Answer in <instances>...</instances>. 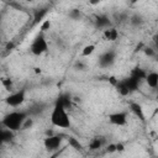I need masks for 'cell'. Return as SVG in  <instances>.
<instances>
[{
    "instance_id": "6da1fadb",
    "label": "cell",
    "mask_w": 158,
    "mask_h": 158,
    "mask_svg": "<svg viewBox=\"0 0 158 158\" xmlns=\"http://www.w3.org/2000/svg\"><path fill=\"white\" fill-rule=\"evenodd\" d=\"M51 123L56 127H59V128H69L72 122H70V118H69V115L67 112V109L65 106L62 104V101L59 99H57L53 109H52V112H51Z\"/></svg>"
},
{
    "instance_id": "7a4b0ae2",
    "label": "cell",
    "mask_w": 158,
    "mask_h": 158,
    "mask_svg": "<svg viewBox=\"0 0 158 158\" xmlns=\"http://www.w3.org/2000/svg\"><path fill=\"white\" fill-rule=\"evenodd\" d=\"M28 112L27 111H11L9 114H6L1 121V125L6 128H10L12 131H20L25 120L28 117Z\"/></svg>"
},
{
    "instance_id": "3957f363",
    "label": "cell",
    "mask_w": 158,
    "mask_h": 158,
    "mask_svg": "<svg viewBox=\"0 0 158 158\" xmlns=\"http://www.w3.org/2000/svg\"><path fill=\"white\" fill-rule=\"evenodd\" d=\"M48 51V43L44 37V32H41L33 38V41L30 44V52L35 56H42Z\"/></svg>"
},
{
    "instance_id": "277c9868",
    "label": "cell",
    "mask_w": 158,
    "mask_h": 158,
    "mask_svg": "<svg viewBox=\"0 0 158 158\" xmlns=\"http://www.w3.org/2000/svg\"><path fill=\"white\" fill-rule=\"evenodd\" d=\"M26 100V91L25 89H21V90H17V91H14L11 93L10 95H7L5 98V102L11 106V107H17L20 105H22Z\"/></svg>"
},
{
    "instance_id": "5b68a950",
    "label": "cell",
    "mask_w": 158,
    "mask_h": 158,
    "mask_svg": "<svg viewBox=\"0 0 158 158\" xmlns=\"http://www.w3.org/2000/svg\"><path fill=\"white\" fill-rule=\"evenodd\" d=\"M115 62H116V52L114 49H107L102 52L98 59V64L100 68H110L114 65Z\"/></svg>"
},
{
    "instance_id": "8992f818",
    "label": "cell",
    "mask_w": 158,
    "mask_h": 158,
    "mask_svg": "<svg viewBox=\"0 0 158 158\" xmlns=\"http://www.w3.org/2000/svg\"><path fill=\"white\" fill-rule=\"evenodd\" d=\"M109 122L115 126H125L127 123V112L126 111H116L111 112L107 116Z\"/></svg>"
},
{
    "instance_id": "52a82bcc",
    "label": "cell",
    "mask_w": 158,
    "mask_h": 158,
    "mask_svg": "<svg viewBox=\"0 0 158 158\" xmlns=\"http://www.w3.org/2000/svg\"><path fill=\"white\" fill-rule=\"evenodd\" d=\"M60 144H62V137L59 135L46 136V138L43 139V146L47 151H56L60 147Z\"/></svg>"
},
{
    "instance_id": "ba28073f",
    "label": "cell",
    "mask_w": 158,
    "mask_h": 158,
    "mask_svg": "<svg viewBox=\"0 0 158 158\" xmlns=\"http://www.w3.org/2000/svg\"><path fill=\"white\" fill-rule=\"evenodd\" d=\"M94 25H95V27L96 28H99V30H106L107 27H110L111 26V20L109 19V16H106V15H98L96 17H95V20H94Z\"/></svg>"
},
{
    "instance_id": "9c48e42d",
    "label": "cell",
    "mask_w": 158,
    "mask_h": 158,
    "mask_svg": "<svg viewBox=\"0 0 158 158\" xmlns=\"http://www.w3.org/2000/svg\"><path fill=\"white\" fill-rule=\"evenodd\" d=\"M102 37L109 42H115L118 38V31H117L116 27L110 26V27H107L106 30L102 31Z\"/></svg>"
},
{
    "instance_id": "30bf717a",
    "label": "cell",
    "mask_w": 158,
    "mask_h": 158,
    "mask_svg": "<svg viewBox=\"0 0 158 158\" xmlns=\"http://www.w3.org/2000/svg\"><path fill=\"white\" fill-rule=\"evenodd\" d=\"M123 81L126 83V85H127V88L130 89V91L131 93H133V91H136L137 89H138V86H139V84H141V79H138V78H136L135 75H130V77H127V78H125L123 79Z\"/></svg>"
},
{
    "instance_id": "8fae6325",
    "label": "cell",
    "mask_w": 158,
    "mask_h": 158,
    "mask_svg": "<svg viewBox=\"0 0 158 158\" xmlns=\"http://www.w3.org/2000/svg\"><path fill=\"white\" fill-rule=\"evenodd\" d=\"M144 81H146V84L149 88L156 89L158 86V72H149V73H147V75L144 78Z\"/></svg>"
},
{
    "instance_id": "7c38bea8",
    "label": "cell",
    "mask_w": 158,
    "mask_h": 158,
    "mask_svg": "<svg viewBox=\"0 0 158 158\" xmlns=\"http://www.w3.org/2000/svg\"><path fill=\"white\" fill-rule=\"evenodd\" d=\"M104 144H105L104 137H101V136H95V137H93V138L90 139V142H89V149H90V151H96V149H100Z\"/></svg>"
},
{
    "instance_id": "4fadbf2b",
    "label": "cell",
    "mask_w": 158,
    "mask_h": 158,
    "mask_svg": "<svg viewBox=\"0 0 158 158\" xmlns=\"http://www.w3.org/2000/svg\"><path fill=\"white\" fill-rule=\"evenodd\" d=\"M130 110H131V111L135 114V116L138 117L141 121H144V120H146L143 109H142V106H141L138 102H130Z\"/></svg>"
},
{
    "instance_id": "5bb4252c",
    "label": "cell",
    "mask_w": 158,
    "mask_h": 158,
    "mask_svg": "<svg viewBox=\"0 0 158 158\" xmlns=\"http://www.w3.org/2000/svg\"><path fill=\"white\" fill-rule=\"evenodd\" d=\"M115 89H116L117 94H120L121 96H128V95L131 94V91H130V89L127 88V85H126V83L123 81V79H122V80H118V83L115 85Z\"/></svg>"
},
{
    "instance_id": "9a60e30c",
    "label": "cell",
    "mask_w": 158,
    "mask_h": 158,
    "mask_svg": "<svg viewBox=\"0 0 158 158\" xmlns=\"http://www.w3.org/2000/svg\"><path fill=\"white\" fill-rule=\"evenodd\" d=\"M14 133H15V131H12V130L6 128V127L2 126V128L0 131V138H1L2 142H10L14 138V136H15Z\"/></svg>"
},
{
    "instance_id": "2e32d148",
    "label": "cell",
    "mask_w": 158,
    "mask_h": 158,
    "mask_svg": "<svg viewBox=\"0 0 158 158\" xmlns=\"http://www.w3.org/2000/svg\"><path fill=\"white\" fill-rule=\"evenodd\" d=\"M128 22H130L133 27H138V26H142V25H143L144 19H143L141 15H138V14H133L132 16H130Z\"/></svg>"
},
{
    "instance_id": "e0dca14e",
    "label": "cell",
    "mask_w": 158,
    "mask_h": 158,
    "mask_svg": "<svg viewBox=\"0 0 158 158\" xmlns=\"http://www.w3.org/2000/svg\"><path fill=\"white\" fill-rule=\"evenodd\" d=\"M68 143H69V146H70L72 148H74V149H77V151H81V149H83V144L79 142V139H77V138L73 137V136H69V137H68Z\"/></svg>"
},
{
    "instance_id": "ac0fdd59",
    "label": "cell",
    "mask_w": 158,
    "mask_h": 158,
    "mask_svg": "<svg viewBox=\"0 0 158 158\" xmlns=\"http://www.w3.org/2000/svg\"><path fill=\"white\" fill-rule=\"evenodd\" d=\"M68 16H69V19H72L74 21H78V20L81 19L83 15H81V11L79 9H70L69 12H68Z\"/></svg>"
},
{
    "instance_id": "d6986e66",
    "label": "cell",
    "mask_w": 158,
    "mask_h": 158,
    "mask_svg": "<svg viewBox=\"0 0 158 158\" xmlns=\"http://www.w3.org/2000/svg\"><path fill=\"white\" fill-rule=\"evenodd\" d=\"M95 44H86L83 49H81V56L83 57H89V56H91L94 52H95Z\"/></svg>"
},
{
    "instance_id": "ffe728a7",
    "label": "cell",
    "mask_w": 158,
    "mask_h": 158,
    "mask_svg": "<svg viewBox=\"0 0 158 158\" xmlns=\"http://www.w3.org/2000/svg\"><path fill=\"white\" fill-rule=\"evenodd\" d=\"M131 74L135 75L136 78L141 79V80H143V79L146 78V75H147V73H146L143 69H141V68H135V69L131 72Z\"/></svg>"
},
{
    "instance_id": "44dd1931",
    "label": "cell",
    "mask_w": 158,
    "mask_h": 158,
    "mask_svg": "<svg viewBox=\"0 0 158 158\" xmlns=\"http://www.w3.org/2000/svg\"><path fill=\"white\" fill-rule=\"evenodd\" d=\"M1 84H2V86H4L5 89L12 91V89H14V83H12V80H11L10 78H4V79L1 80Z\"/></svg>"
},
{
    "instance_id": "7402d4cb",
    "label": "cell",
    "mask_w": 158,
    "mask_h": 158,
    "mask_svg": "<svg viewBox=\"0 0 158 158\" xmlns=\"http://www.w3.org/2000/svg\"><path fill=\"white\" fill-rule=\"evenodd\" d=\"M58 99L62 101V104L65 106V109H67V110L72 106V101H70V98H69L68 95H60Z\"/></svg>"
},
{
    "instance_id": "603a6c76",
    "label": "cell",
    "mask_w": 158,
    "mask_h": 158,
    "mask_svg": "<svg viewBox=\"0 0 158 158\" xmlns=\"http://www.w3.org/2000/svg\"><path fill=\"white\" fill-rule=\"evenodd\" d=\"M32 126H33V118L28 116V117L25 120V122H23V125H22L21 130H28V128H31Z\"/></svg>"
},
{
    "instance_id": "cb8c5ba5",
    "label": "cell",
    "mask_w": 158,
    "mask_h": 158,
    "mask_svg": "<svg viewBox=\"0 0 158 158\" xmlns=\"http://www.w3.org/2000/svg\"><path fill=\"white\" fill-rule=\"evenodd\" d=\"M74 69H77V70H85V69H86V64H85L83 60L78 59V60H75V63H74Z\"/></svg>"
},
{
    "instance_id": "d4e9b609",
    "label": "cell",
    "mask_w": 158,
    "mask_h": 158,
    "mask_svg": "<svg viewBox=\"0 0 158 158\" xmlns=\"http://www.w3.org/2000/svg\"><path fill=\"white\" fill-rule=\"evenodd\" d=\"M51 26H52L51 20H44V21L41 23V32H46V31H48V30L51 28Z\"/></svg>"
},
{
    "instance_id": "484cf974",
    "label": "cell",
    "mask_w": 158,
    "mask_h": 158,
    "mask_svg": "<svg viewBox=\"0 0 158 158\" xmlns=\"http://www.w3.org/2000/svg\"><path fill=\"white\" fill-rule=\"evenodd\" d=\"M42 110H44V109H42V105H35V106H32V109H30V111H28V114H33V115H38Z\"/></svg>"
},
{
    "instance_id": "4316f807",
    "label": "cell",
    "mask_w": 158,
    "mask_h": 158,
    "mask_svg": "<svg viewBox=\"0 0 158 158\" xmlns=\"http://www.w3.org/2000/svg\"><path fill=\"white\" fill-rule=\"evenodd\" d=\"M106 152H107V153H115V152H117V149H116V143H109V144L106 146Z\"/></svg>"
},
{
    "instance_id": "83f0119b",
    "label": "cell",
    "mask_w": 158,
    "mask_h": 158,
    "mask_svg": "<svg viewBox=\"0 0 158 158\" xmlns=\"http://www.w3.org/2000/svg\"><path fill=\"white\" fill-rule=\"evenodd\" d=\"M143 52H144V54H146V56H148V57H154V56H156L154 49H152L151 47H144Z\"/></svg>"
},
{
    "instance_id": "f1b7e54d",
    "label": "cell",
    "mask_w": 158,
    "mask_h": 158,
    "mask_svg": "<svg viewBox=\"0 0 158 158\" xmlns=\"http://www.w3.org/2000/svg\"><path fill=\"white\" fill-rule=\"evenodd\" d=\"M109 81H110V84L112 85V86H115L117 83H118V79L116 78V77H114V75H111V77H109Z\"/></svg>"
},
{
    "instance_id": "f546056e",
    "label": "cell",
    "mask_w": 158,
    "mask_h": 158,
    "mask_svg": "<svg viewBox=\"0 0 158 158\" xmlns=\"http://www.w3.org/2000/svg\"><path fill=\"white\" fill-rule=\"evenodd\" d=\"M116 149H117V152H123V151H125V146H123V143H121V142L116 143Z\"/></svg>"
},
{
    "instance_id": "4dcf8cb0",
    "label": "cell",
    "mask_w": 158,
    "mask_h": 158,
    "mask_svg": "<svg viewBox=\"0 0 158 158\" xmlns=\"http://www.w3.org/2000/svg\"><path fill=\"white\" fill-rule=\"evenodd\" d=\"M88 1H89V4H90V5L96 6V5H99V4H100L102 0H88Z\"/></svg>"
},
{
    "instance_id": "1f68e13d",
    "label": "cell",
    "mask_w": 158,
    "mask_h": 158,
    "mask_svg": "<svg viewBox=\"0 0 158 158\" xmlns=\"http://www.w3.org/2000/svg\"><path fill=\"white\" fill-rule=\"evenodd\" d=\"M153 42L156 43V47L158 48V35H156V36L153 37Z\"/></svg>"
},
{
    "instance_id": "d6a6232c",
    "label": "cell",
    "mask_w": 158,
    "mask_h": 158,
    "mask_svg": "<svg viewBox=\"0 0 158 158\" xmlns=\"http://www.w3.org/2000/svg\"><path fill=\"white\" fill-rule=\"evenodd\" d=\"M35 72H36V73H41V68L36 67V68H35Z\"/></svg>"
},
{
    "instance_id": "836d02e7",
    "label": "cell",
    "mask_w": 158,
    "mask_h": 158,
    "mask_svg": "<svg viewBox=\"0 0 158 158\" xmlns=\"http://www.w3.org/2000/svg\"><path fill=\"white\" fill-rule=\"evenodd\" d=\"M156 89H157V100H158V86H157Z\"/></svg>"
},
{
    "instance_id": "e575fe53",
    "label": "cell",
    "mask_w": 158,
    "mask_h": 158,
    "mask_svg": "<svg viewBox=\"0 0 158 158\" xmlns=\"http://www.w3.org/2000/svg\"><path fill=\"white\" fill-rule=\"evenodd\" d=\"M26 1H30V2H31V1H33V0H26Z\"/></svg>"
}]
</instances>
